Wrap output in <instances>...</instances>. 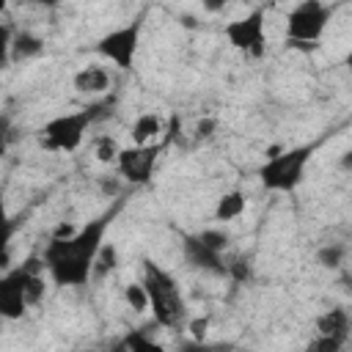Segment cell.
I'll return each instance as SVG.
<instances>
[{
  "instance_id": "obj_1",
  "label": "cell",
  "mask_w": 352,
  "mask_h": 352,
  "mask_svg": "<svg viewBox=\"0 0 352 352\" xmlns=\"http://www.w3.org/2000/svg\"><path fill=\"white\" fill-rule=\"evenodd\" d=\"M116 212H118V206H110L102 214H96L94 220H88L85 226H80L74 236L47 242L41 258H44V267H47L52 283L85 286L94 278V264H96L99 250L104 248V236L116 220Z\"/></svg>"
},
{
  "instance_id": "obj_2",
  "label": "cell",
  "mask_w": 352,
  "mask_h": 352,
  "mask_svg": "<svg viewBox=\"0 0 352 352\" xmlns=\"http://www.w3.org/2000/svg\"><path fill=\"white\" fill-rule=\"evenodd\" d=\"M148 292V302H151V314H154V322L160 327H168V330H179L184 322H187V302H184V294L176 283V278L162 270L160 264L154 261H143V280H140Z\"/></svg>"
},
{
  "instance_id": "obj_3",
  "label": "cell",
  "mask_w": 352,
  "mask_h": 352,
  "mask_svg": "<svg viewBox=\"0 0 352 352\" xmlns=\"http://www.w3.org/2000/svg\"><path fill=\"white\" fill-rule=\"evenodd\" d=\"M314 143L292 146V148H270L264 165L258 168V179L270 192H292L300 187L305 168L314 157Z\"/></svg>"
},
{
  "instance_id": "obj_4",
  "label": "cell",
  "mask_w": 352,
  "mask_h": 352,
  "mask_svg": "<svg viewBox=\"0 0 352 352\" xmlns=\"http://www.w3.org/2000/svg\"><path fill=\"white\" fill-rule=\"evenodd\" d=\"M333 8L319 0H302L286 14V47L300 52H314L330 25Z\"/></svg>"
},
{
  "instance_id": "obj_5",
  "label": "cell",
  "mask_w": 352,
  "mask_h": 352,
  "mask_svg": "<svg viewBox=\"0 0 352 352\" xmlns=\"http://www.w3.org/2000/svg\"><path fill=\"white\" fill-rule=\"evenodd\" d=\"M96 118V107H80L72 113H60L41 126V146L47 151H74L82 146L88 126Z\"/></svg>"
},
{
  "instance_id": "obj_6",
  "label": "cell",
  "mask_w": 352,
  "mask_h": 352,
  "mask_svg": "<svg viewBox=\"0 0 352 352\" xmlns=\"http://www.w3.org/2000/svg\"><path fill=\"white\" fill-rule=\"evenodd\" d=\"M264 22H267L264 8H253L250 14L226 22L223 36L236 52H242L248 58H264V52H267V25Z\"/></svg>"
},
{
  "instance_id": "obj_7",
  "label": "cell",
  "mask_w": 352,
  "mask_h": 352,
  "mask_svg": "<svg viewBox=\"0 0 352 352\" xmlns=\"http://www.w3.org/2000/svg\"><path fill=\"white\" fill-rule=\"evenodd\" d=\"M140 33H143V19H132L121 28H113L96 41V52L110 60L116 69H132L138 47H140Z\"/></svg>"
},
{
  "instance_id": "obj_8",
  "label": "cell",
  "mask_w": 352,
  "mask_h": 352,
  "mask_svg": "<svg viewBox=\"0 0 352 352\" xmlns=\"http://www.w3.org/2000/svg\"><path fill=\"white\" fill-rule=\"evenodd\" d=\"M157 160H160V143H154V146H124L121 154H118L116 168L124 176V182L146 184L154 176Z\"/></svg>"
},
{
  "instance_id": "obj_9",
  "label": "cell",
  "mask_w": 352,
  "mask_h": 352,
  "mask_svg": "<svg viewBox=\"0 0 352 352\" xmlns=\"http://www.w3.org/2000/svg\"><path fill=\"white\" fill-rule=\"evenodd\" d=\"M30 305L25 302V289H22V267L6 270L0 280V314L6 319H22Z\"/></svg>"
},
{
  "instance_id": "obj_10",
  "label": "cell",
  "mask_w": 352,
  "mask_h": 352,
  "mask_svg": "<svg viewBox=\"0 0 352 352\" xmlns=\"http://www.w3.org/2000/svg\"><path fill=\"white\" fill-rule=\"evenodd\" d=\"M184 258H187L190 267H195L201 272H209V275H217V278H228V261L223 258V253L209 250L195 234L184 236Z\"/></svg>"
},
{
  "instance_id": "obj_11",
  "label": "cell",
  "mask_w": 352,
  "mask_h": 352,
  "mask_svg": "<svg viewBox=\"0 0 352 352\" xmlns=\"http://www.w3.org/2000/svg\"><path fill=\"white\" fill-rule=\"evenodd\" d=\"M72 85H74L77 94L99 96V94L110 91V72L104 66H82L80 72H74Z\"/></svg>"
},
{
  "instance_id": "obj_12",
  "label": "cell",
  "mask_w": 352,
  "mask_h": 352,
  "mask_svg": "<svg viewBox=\"0 0 352 352\" xmlns=\"http://www.w3.org/2000/svg\"><path fill=\"white\" fill-rule=\"evenodd\" d=\"M132 146H154L162 135V118L157 113H140L135 121H132Z\"/></svg>"
},
{
  "instance_id": "obj_13",
  "label": "cell",
  "mask_w": 352,
  "mask_h": 352,
  "mask_svg": "<svg viewBox=\"0 0 352 352\" xmlns=\"http://www.w3.org/2000/svg\"><path fill=\"white\" fill-rule=\"evenodd\" d=\"M349 330H352V319L344 308H327L324 314L316 316V333L319 336H336V338L346 341Z\"/></svg>"
},
{
  "instance_id": "obj_14",
  "label": "cell",
  "mask_w": 352,
  "mask_h": 352,
  "mask_svg": "<svg viewBox=\"0 0 352 352\" xmlns=\"http://www.w3.org/2000/svg\"><path fill=\"white\" fill-rule=\"evenodd\" d=\"M245 209H248V195H245L242 190H228V192H223V195L217 198V204H214V220H217V223H231V220H236Z\"/></svg>"
},
{
  "instance_id": "obj_15",
  "label": "cell",
  "mask_w": 352,
  "mask_h": 352,
  "mask_svg": "<svg viewBox=\"0 0 352 352\" xmlns=\"http://www.w3.org/2000/svg\"><path fill=\"white\" fill-rule=\"evenodd\" d=\"M41 50H44V41L38 36H33L28 30H19V33H14V38L8 44L6 60H28V58L41 55Z\"/></svg>"
},
{
  "instance_id": "obj_16",
  "label": "cell",
  "mask_w": 352,
  "mask_h": 352,
  "mask_svg": "<svg viewBox=\"0 0 352 352\" xmlns=\"http://www.w3.org/2000/svg\"><path fill=\"white\" fill-rule=\"evenodd\" d=\"M124 349H126V352H168L160 341L148 338L143 330H132V333L124 338Z\"/></svg>"
},
{
  "instance_id": "obj_17",
  "label": "cell",
  "mask_w": 352,
  "mask_h": 352,
  "mask_svg": "<svg viewBox=\"0 0 352 352\" xmlns=\"http://www.w3.org/2000/svg\"><path fill=\"white\" fill-rule=\"evenodd\" d=\"M118 154H121V146H118L116 138H110V135L96 138V143H94V157H96L99 162L116 165V162H118Z\"/></svg>"
},
{
  "instance_id": "obj_18",
  "label": "cell",
  "mask_w": 352,
  "mask_h": 352,
  "mask_svg": "<svg viewBox=\"0 0 352 352\" xmlns=\"http://www.w3.org/2000/svg\"><path fill=\"white\" fill-rule=\"evenodd\" d=\"M124 300H126V305H129L135 314H143V311L151 308L148 292H146L143 283H126V286H124Z\"/></svg>"
},
{
  "instance_id": "obj_19",
  "label": "cell",
  "mask_w": 352,
  "mask_h": 352,
  "mask_svg": "<svg viewBox=\"0 0 352 352\" xmlns=\"http://www.w3.org/2000/svg\"><path fill=\"white\" fill-rule=\"evenodd\" d=\"M118 264V250L113 242H104V248L99 250L96 256V264H94V278H104L107 272H113Z\"/></svg>"
},
{
  "instance_id": "obj_20",
  "label": "cell",
  "mask_w": 352,
  "mask_h": 352,
  "mask_svg": "<svg viewBox=\"0 0 352 352\" xmlns=\"http://www.w3.org/2000/svg\"><path fill=\"white\" fill-rule=\"evenodd\" d=\"M344 256H346L344 245H336V242H330V245L319 248V253H316V261H319L322 267H327V270H336V267H341V264H344Z\"/></svg>"
},
{
  "instance_id": "obj_21",
  "label": "cell",
  "mask_w": 352,
  "mask_h": 352,
  "mask_svg": "<svg viewBox=\"0 0 352 352\" xmlns=\"http://www.w3.org/2000/svg\"><path fill=\"white\" fill-rule=\"evenodd\" d=\"M195 236H198L209 250H214V253H223V250L228 248V242H231L223 228H204V231H198Z\"/></svg>"
},
{
  "instance_id": "obj_22",
  "label": "cell",
  "mask_w": 352,
  "mask_h": 352,
  "mask_svg": "<svg viewBox=\"0 0 352 352\" xmlns=\"http://www.w3.org/2000/svg\"><path fill=\"white\" fill-rule=\"evenodd\" d=\"M344 349V338H336V336H314L305 346V352H341Z\"/></svg>"
},
{
  "instance_id": "obj_23",
  "label": "cell",
  "mask_w": 352,
  "mask_h": 352,
  "mask_svg": "<svg viewBox=\"0 0 352 352\" xmlns=\"http://www.w3.org/2000/svg\"><path fill=\"white\" fill-rule=\"evenodd\" d=\"M228 278H231V280H236V283L250 280V261H248V258H242V256L231 258V261H228Z\"/></svg>"
},
{
  "instance_id": "obj_24",
  "label": "cell",
  "mask_w": 352,
  "mask_h": 352,
  "mask_svg": "<svg viewBox=\"0 0 352 352\" xmlns=\"http://www.w3.org/2000/svg\"><path fill=\"white\" fill-rule=\"evenodd\" d=\"M187 330H190V338L192 341H206V330H209V316H198V319H190L187 322Z\"/></svg>"
},
{
  "instance_id": "obj_25",
  "label": "cell",
  "mask_w": 352,
  "mask_h": 352,
  "mask_svg": "<svg viewBox=\"0 0 352 352\" xmlns=\"http://www.w3.org/2000/svg\"><path fill=\"white\" fill-rule=\"evenodd\" d=\"M214 129H217V118H212V116L201 118V121L195 124V140H206V138H212Z\"/></svg>"
},
{
  "instance_id": "obj_26",
  "label": "cell",
  "mask_w": 352,
  "mask_h": 352,
  "mask_svg": "<svg viewBox=\"0 0 352 352\" xmlns=\"http://www.w3.org/2000/svg\"><path fill=\"white\" fill-rule=\"evenodd\" d=\"M338 168H341V170H352V148L341 154V160H338Z\"/></svg>"
},
{
  "instance_id": "obj_27",
  "label": "cell",
  "mask_w": 352,
  "mask_h": 352,
  "mask_svg": "<svg viewBox=\"0 0 352 352\" xmlns=\"http://www.w3.org/2000/svg\"><path fill=\"white\" fill-rule=\"evenodd\" d=\"M344 63H346V69H349V72H352V50H349V52H346V58H344Z\"/></svg>"
},
{
  "instance_id": "obj_28",
  "label": "cell",
  "mask_w": 352,
  "mask_h": 352,
  "mask_svg": "<svg viewBox=\"0 0 352 352\" xmlns=\"http://www.w3.org/2000/svg\"><path fill=\"white\" fill-rule=\"evenodd\" d=\"M346 289H349V292H352V275H349V278H346Z\"/></svg>"
},
{
  "instance_id": "obj_29",
  "label": "cell",
  "mask_w": 352,
  "mask_h": 352,
  "mask_svg": "<svg viewBox=\"0 0 352 352\" xmlns=\"http://www.w3.org/2000/svg\"><path fill=\"white\" fill-rule=\"evenodd\" d=\"M69 352H82V349H69Z\"/></svg>"
}]
</instances>
